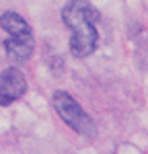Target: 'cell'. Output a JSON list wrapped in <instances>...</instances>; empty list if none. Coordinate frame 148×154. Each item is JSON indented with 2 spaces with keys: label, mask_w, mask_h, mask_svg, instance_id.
<instances>
[{
  "label": "cell",
  "mask_w": 148,
  "mask_h": 154,
  "mask_svg": "<svg viewBox=\"0 0 148 154\" xmlns=\"http://www.w3.org/2000/svg\"><path fill=\"white\" fill-rule=\"evenodd\" d=\"M99 19H101L99 11L88 0H70L62 8V21L72 31L70 33V51L74 58H86L97 49Z\"/></svg>",
  "instance_id": "cell-1"
},
{
  "label": "cell",
  "mask_w": 148,
  "mask_h": 154,
  "mask_svg": "<svg viewBox=\"0 0 148 154\" xmlns=\"http://www.w3.org/2000/svg\"><path fill=\"white\" fill-rule=\"evenodd\" d=\"M51 101H54L56 113L60 115V119L68 128H72L76 134L85 136L86 140H93V138L97 136V125H95V121L88 117V113L74 101L70 93H66V91H56Z\"/></svg>",
  "instance_id": "cell-2"
},
{
  "label": "cell",
  "mask_w": 148,
  "mask_h": 154,
  "mask_svg": "<svg viewBox=\"0 0 148 154\" xmlns=\"http://www.w3.org/2000/svg\"><path fill=\"white\" fill-rule=\"evenodd\" d=\"M27 93V80L17 68H6L0 74V107H8Z\"/></svg>",
  "instance_id": "cell-3"
},
{
  "label": "cell",
  "mask_w": 148,
  "mask_h": 154,
  "mask_svg": "<svg viewBox=\"0 0 148 154\" xmlns=\"http://www.w3.org/2000/svg\"><path fill=\"white\" fill-rule=\"evenodd\" d=\"M4 49H6V56L12 62H27V60L33 56V49H35L33 33H17V35H11L4 41Z\"/></svg>",
  "instance_id": "cell-4"
},
{
  "label": "cell",
  "mask_w": 148,
  "mask_h": 154,
  "mask_svg": "<svg viewBox=\"0 0 148 154\" xmlns=\"http://www.w3.org/2000/svg\"><path fill=\"white\" fill-rule=\"evenodd\" d=\"M0 27L8 33V35H17V33H31V27L25 21L19 12H4L0 17Z\"/></svg>",
  "instance_id": "cell-5"
}]
</instances>
